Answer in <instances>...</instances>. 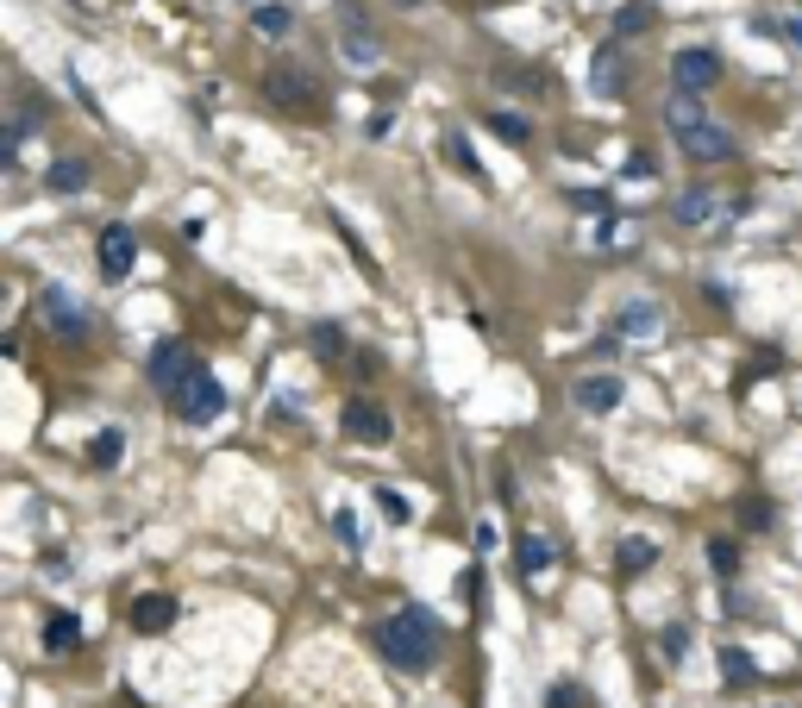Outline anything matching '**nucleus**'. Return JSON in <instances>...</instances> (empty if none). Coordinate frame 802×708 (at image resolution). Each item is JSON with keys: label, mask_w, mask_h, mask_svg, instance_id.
<instances>
[{"label": "nucleus", "mask_w": 802, "mask_h": 708, "mask_svg": "<svg viewBox=\"0 0 802 708\" xmlns=\"http://www.w3.org/2000/svg\"><path fill=\"white\" fill-rule=\"evenodd\" d=\"M376 646H383V658L395 671H433L439 665V621L427 615V608H395V615L376 627Z\"/></svg>", "instance_id": "f257e3e1"}, {"label": "nucleus", "mask_w": 802, "mask_h": 708, "mask_svg": "<svg viewBox=\"0 0 802 708\" xmlns=\"http://www.w3.org/2000/svg\"><path fill=\"white\" fill-rule=\"evenodd\" d=\"M145 370H151V389L182 395L201 376V358H195V345H188V339H163V345H151V364Z\"/></svg>", "instance_id": "f03ea898"}, {"label": "nucleus", "mask_w": 802, "mask_h": 708, "mask_svg": "<svg viewBox=\"0 0 802 708\" xmlns=\"http://www.w3.org/2000/svg\"><path fill=\"white\" fill-rule=\"evenodd\" d=\"M339 44H345L351 69H376V63H383V38H376V26L364 19L358 0H339Z\"/></svg>", "instance_id": "7ed1b4c3"}, {"label": "nucleus", "mask_w": 802, "mask_h": 708, "mask_svg": "<svg viewBox=\"0 0 802 708\" xmlns=\"http://www.w3.org/2000/svg\"><path fill=\"white\" fill-rule=\"evenodd\" d=\"M339 427H345V439H358V445H389L395 420H389V408H383V401L351 395V401H345V414H339Z\"/></svg>", "instance_id": "20e7f679"}, {"label": "nucleus", "mask_w": 802, "mask_h": 708, "mask_svg": "<svg viewBox=\"0 0 802 708\" xmlns=\"http://www.w3.org/2000/svg\"><path fill=\"white\" fill-rule=\"evenodd\" d=\"M677 145H683V157H690V163H734L740 157V138L727 132L721 120H702L690 132H677Z\"/></svg>", "instance_id": "39448f33"}, {"label": "nucleus", "mask_w": 802, "mask_h": 708, "mask_svg": "<svg viewBox=\"0 0 802 708\" xmlns=\"http://www.w3.org/2000/svg\"><path fill=\"white\" fill-rule=\"evenodd\" d=\"M671 82L690 88V94L715 88V82H721V51H709V44H683V51L671 57Z\"/></svg>", "instance_id": "423d86ee"}, {"label": "nucleus", "mask_w": 802, "mask_h": 708, "mask_svg": "<svg viewBox=\"0 0 802 708\" xmlns=\"http://www.w3.org/2000/svg\"><path fill=\"white\" fill-rule=\"evenodd\" d=\"M176 401H182V420H188V427H214V420L226 414V389H220L207 370H201V376H195V383H188Z\"/></svg>", "instance_id": "0eeeda50"}, {"label": "nucleus", "mask_w": 802, "mask_h": 708, "mask_svg": "<svg viewBox=\"0 0 802 708\" xmlns=\"http://www.w3.org/2000/svg\"><path fill=\"white\" fill-rule=\"evenodd\" d=\"M38 314H44V326H57L63 339H88V314H82V301L69 295V289H44L38 295Z\"/></svg>", "instance_id": "6e6552de"}, {"label": "nucleus", "mask_w": 802, "mask_h": 708, "mask_svg": "<svg viewBox=\"0 0 802 708\" xmlns=\"http://www.w3.org/2000/svg\"><path fill=\"white\" fill-rule=\"evenodd\" d=\"M264 88H270V101H276L282 113H301V107H314V82L301 76L295 63H276L270 76H264Z\"/></svg>", "instance_id": "1a4fd4ad"}, {"label": "nucleus", "mask_w": 802, "mask_h": 708, "mask_svg": "<svg viewBox=\"0 0 802 708\" xmlns=\"http://www.w3.org/2000/svg\"><path fill=\"white\" fill-rule=\"evenodd\" d=\"M132 257H138V239H132V226H101V276L107 282H120L126 270H132Z\"/></svg>", "instance_id": "9d476101"}, {"label": "nucleus", "mask_w": 802, "mask_h": 708, "mask_svg": "<svg viewBox=\"0 0 802 708\" xmlns=\"http://www.w3.org/2000/svg\"><path fill=\"white\" fill-rule=\"evenodd\" d=\"M621 401H627V383H621V376H583V383H577V408H589V414H615L621 408Z\"/></svg>", "instance_id": "9b49d317"}, {"label": "nucleus", "mask_w": 802, "mask_h": 708, "mask_svg": "<svg viewBox=\"0 0 802 708\" xmlns=\"http://www.w3.org/2000/svg\"><path fill=\"white\" fill-rule=\"evenodd\" d=\"M658 326H665L658 301H627V308L615 314V333H621V339H658Z\"/></svg>", "instance_id": "f8f14e48"}, {"label": "nucleus", "mask_w": 802, "mask_h": 708, "mask_svg": "<svg viewBox=\"0 0 802 708\" xmlns=\"http://www.w3.org/2000/svg\"><path fill=\"white\" fill-rule=\"evenodd\" d=\"M589 82H596V94H627V63L615 44H602L596 63H589Z\"/></svg>", "instance_id": "ddd939ff"}, {"label": "nucleus", "mask_w": 802, "mask_h": 708, "mask_svg": "<svg viewBox=\"0 0 802 708\" xmlns=\"http://www.w3.org/2000/svg\"><path fill=\"white\" fill-rule=\"evenodd\" d=\"M702 120H709V107H702V94L677 88L671 101H665V126H671V138H677V132H690V126H702Z\"/></svg>", "instance_id": "4468645a"}, {"label": "nucleus", "mask_w": 802, "mask_h": 708, "mask_svg": "<svg viewBox=\"0 0 802 708\" xmlns=\"http://www.w3.org/2000/svg\"><path fill=\"white\" fill-rule=\"evenodd\" d=\"M132 627H138V633L176 627V602H170V596H138V602H132Z\"/></svg>", "instance_id": "2eb2a0df"}, {"label": "nucleus", "mask_w": 802, "mask_h": 708, "mask_svg": "<svg viewBox=\"0 0 802 708\" xmlns=\"http://www.w3.org/2000/svg\"><path fill=\"white\" fill-rule=\"evenodd\" d=\"M44 182H51L57 195H76V188H88V157H57L51 170H44Z\"/></svg>", "instance_id": "dca6fc26"}, {"label": "nucleus", "mask_w": 802, "mask_h": 708, "mask_svg": "<svg viewBox=\"0 0 802 708\" xmlns=\"http://www.w3.org/2000/svg\"><path fill=\"white\" fill-rule=\"evenodd\" d=\"M82 646V621L76 615H51L44 621V652H76Z\"/></svg>", "instance_id": "f3484780"}, {"label": "nucleus", "mask_w": 802, "mask_h": 708, "mask_svg": "<svg viewBox=\"0 0 802 708\" xmlns=\"http://www.w3.org/2000/svg\"><path fill=\"white\" fill-rule=\"evenodd\" d=\"M120 452H126V433H120V427H107V433L88 439V464H94V470H113V464H120Z\"/></svg>", "instance_id": "a211bd4d"}, {"label": "nucleus", "mask_w": 802, "mask_h": 708, "mask_svg": "<svg viewBox=\"0 0 802 708\" xmlns=\"http://www.w3.org/2000/svg\"><path fill=\"white\" fill-rule=\"evenodd\" d=\"M308 345L320 351L326 364H339V358H345V333H339L333 320H314V326H308Z\"/></svg>", "instance_id": "6ab92c4d"}, {"label": "nucleus", "mask_w": 802, "mask_h": 708, "mask_svg": "<svg viewBox=\"0 0 802 708\" xmlns=\"http://www.w3.org/2000/svg\"><path fill=\"white\" fill-rule=\"evenodd\" d=\"M677 220H683V226L715 220V195H709V188H690V195H677Z\"/></svg>", "instance_id": "aec40b11"}, {"label": "nucleus", "mask_w": 802, "mask_h": 708, "mask_svg": "<svg viewBox=\"0 0 802 708\" xmlns=\"http://www.w3.org/2000/svg\"><path fill=\"white\" fill-rule=\"evenodd\" d=\"M489 132L508 138V145H527V138H533V126L521 120V113H508V107H489Z\"/></svg>", "instance_id": "412c9836"}, {"label": "nucleus", "mask_w": 802, "mask_h": 708, "mask_svg": "<svg viewBox=\"0 0 802 708\" xmlns=\"http://www.w3.org/2000/svg\"><path fill=\"white\" fill-rule=\"evenodd\" d=\"M514 552H521V571H527V577H539V571L552 564V546H546L539 533H521V546H514Z\"/></svg>", "instance_id": "4be33fe9"}, {"label": "nucleus", "mask_w": 802, "mask_h": 708, "mask_svg": "<svg viewBox=\"0 0 802 708\" xmlns=\"http://www.w3.org/2000/svg\"><path fill=\"white\" fill-rule=\"evenodd\" d=\"M251 19H257V32H270V38H282V32H289V26H295V13H289V7H282V0H264V7H257Z\"/></svg>", "instance_id": "5701e85b"}, {"label": "nucleus", "mask_w": 802, "mask_h": 708, "mask_svg": "<svg viewBox=\"0 0 802 708\" xmlns=\"http://www.w3.org/2000/svg\"><path fill=\"white\" fill-rule=\"evenodd\" d=\"M646 26H652V7H646V0H627V7L615 13V32H621V38H640Z\"/></svg>", "instance_id": "b1692460"}, {"label": "nucleus", "mask_w": 802, "mask_h": 708, "mask_svg": "<svg viewBox=\"0 0 802 708\" xmlns=\"http://www.w3.org/2000/svg\"><path fill=\"white\" fill-rule=\"evenodd\" d=\"M646 564H658L652 539H621V571H646Z\"/></svg>", "instance_id": "393cba45"}, {"label": "nucleus", "mask_w": 802, "mask_h": 708, "mask_svg": "<svg viewBox=\"0 0 802 708\" xmlns=\"http://www.w3.org/2000/svg\"><path fill=\"white\" fill-rule=\"evenodd\" d=\"M376 508H383V521H389V527H408V521H414L408 495H395V489H376Z\"/></svg>", "instance_id": "a878e982"}, {"label": "nucleus", "mask_w": 802, "mask_h": 708, "mask_svg": "<svg viewBox=\"0 0 802 708\" xmlns=\"http://www.w3.org/2000/svg\"><path fill=\"white\" fill-rule=\"evenodd\" d=\"M709 564H715V577H740V546H734V539H715Z\"/></svg>", "instance_id": "bb28decb"}, {"label": "nucleus", "mask_w": 802, "mask_h": 708, "mask_svg": "<svg viewBox=\"0 0 802 708\" xmlns=\"http://www.w3.org/2000/svg\"><path fill=\"white\" fill-rule=\"evenodd\" d=\"M721 677H727V683H752V658H746L740 646H727V652H721Z\"/></svg>", "instance_id": "cd10ccee"}, {"label": "nucleus", "mask_w": 802, "mask_h": 708, "mask_svg": "<svg viewBox=\"0 0 802 708\" xmlns=\"http://www.w3.org/2000/svg\"><path fill=\"white\" fill-rule=\"evenodd\" d=\"M445 157H452L464 176H483V170H477V157H470V138H464V132H452V138H445Z\"/></svg>", "instance_id": "c85d7f7f"}, {"label": "nucleus", "mask_w": 802, "mask_h": 708, "mask_svg": "<svg viewBox=\"0 0 802 708\" xmlns=\"http://www.w3.org/2000/svg\"><path fill=\"white\" fill-rule=\"evenodd\" d=\"M740 527H746V533H765V527H771V502H746V508H740Z\"/></svg>", "instance_id": "c756f323"}, {"label": "nucleus", "mask_w": 802, "mask_h": 708, "mask_svg": "<svg viewBox=\"0 0 802 708\" xmlns=\"http://www.w3.org/2000/svg\"><path fill=\"white\" fill-rule=\"evenodd\" d=\"M333 533L345 539V546H351V552H358V546H364V533H358V521H351V514H345V508L333 514Z\"/></svg>", "instance_id": "7c9ffc66"}, {"label": "nucleus", "mask_w": 802, "mask_h": 708, "mask_svg": "<svg viewBox=\"0 0 802 708\" xmlns=\"http://www.w3.org/2000/svg\"><path fill=\"white\" fill-rule=\"evenodd\" d=\"M683 652H690V633H683V627H665V658H671V665H683Z\"/></svg>", "instance_id": "2f4dec72"}, {"label": "nucleus", "mask_w": 802, "mask_h": 708, "mask_svg": "<svg viewBox=\"0 0 802 708\" xmlns=\"http://www.w3.org/2000/svg\"><path fill=\"white\" fill-rule=\"evenodd\" d=\"M577 702V690H571V683H558V690H546V708H571Z\"/></svg>", "instance_id": "473e14b6"}, {"label": "nucleus", "mask_w": 802, "mask_h": 708, "mask_svg": "<svg viewBox=\"0 0 802 708\" xmlns=\"http://www.w3.org/2000/svg\"><path fill=\"white\" fill-rule=\"evenodd\" d=\"M627 176H633V182H646V176H652V157H646V151H633V163H627Z\"/></svg>", "instance_id": "72a5a7b5"}, {"label": "nucleus", "mask_w": 802, "mask_h": 708, "mask_svg": "<svg viewBox=\"0 0 802 708\" xmlns=\"http://www.w3.org/2000/svg\"><path fill=\"white\" fill-rule=\"evenodd\" d=\"M577 207H583V214H608V195H589V188H583Z\"/></svg>", "instance_id": "f704fd0d"}, {"label": "nucleus", "mask_w": 802, "mask_h": 708, "mask_svg": "<svg viewBox=\"0 0 802 708\" xmlns=\"http://www.w3.org/2000/svg\"><path fill=\"white\" fill-rule=\"evenodd\" d=\"M790 38H796V44H802V13H796V19H790Z\"/></svg>", "instance_id": "c9c22d12"}, {"label": "nucleus", "mask_w": 802, "mask_h": 708, "mask_svg": "<svg viewBox=\"0 0 802 708\" xmlns=\"http://www.w3.org/2000/svg\"><path fill=\"white\" fill-rule=\"evenodd\" d=\"M401 7H420V0H401Z\"/></svg>", "instance_id": "e433bc0d"}]
</instances>
